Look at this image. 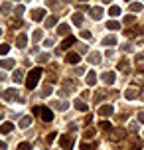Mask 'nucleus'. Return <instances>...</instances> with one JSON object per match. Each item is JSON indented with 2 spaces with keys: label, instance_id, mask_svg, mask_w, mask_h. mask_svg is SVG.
Here are the masks:
<instances>
[{
  "label": "nucleus",
  "instance_id": "nucleus-1",
  "mask_svg": "<svg viewBox=\"0 0 144 150\" xmlns=\"http://www.w3.org/2000/svg\"><path fill=\"white\" fill-rule=\"evenodd\" d=\"M42 73H44V71H42V67H34L30 73H28V79H26V87H28V91L36 89V85H38Z\"/></svg>",
  "mask_w": 144,
  "mask_h": 150
},
{
  "label": "nucleus",
  "instance_id": "nucleus-2",
  "mask_svg": "<svg viewBox=\"0 0 144 150\" xmlns=\"http://www.w3.org/2000/svg\"><path fill=\"white\" fill-rule=\"evenodd\" d=\"M34 115H40L46 122H52L53 120V112L47 109V107H34Z\"/></svg>",
  "mask_w": 144,
  "mask_h": 150
},
{
  "label": "nucleus",
  "instance_id": "nucleus-3",
  "mask_svg": "<svg viewBox=\"0 0 144 150\" xmlns=\"http://www.w3.org/2000/svg\"><path fill=\"white\" fill-rule=\"evenodd\" d=\"M73 142H75V138H71L69 134H63L59 136V146L65 150H71V146H73Z\"/></svg>",
  "mask_w": 144,
  "mask_h": 150
},
{
  "label": "nucleus",
  "instance_id": "nucleus-4",
  "mask_svg": "<svg viewBox=\"0 0 144 150\" xmlns=\"http://www.w3.org/2000/svg\"><path fill=\"white\" fill-rule=\"evenodd\" d=\"M44 16H46V10H44V8H34V10H32V20H34V22H42Z\"/></svg>",
  "mask_w": 144,
  "mask_h": 150
},
{
  "label": "nucleus",
  "instance_id": "nucleus-5",
  "mask_svg": "<svg viewBox=\"0 0 144 150\" xmlns=\"http://www.w3.org/2000/svg\"><path fill=\"white\" fill-rule=\"evenodd\" d=\"M101 79H103L105 85H113L114 79H116V75H114V71H105V73L101 75Z\"/></svg>",
  "mask_w": 144,
  "mask_h": 150
},
{
  "label": "nucleus",
  "instance_id": "nucleus-6",
  "mask_svg": "<svg viewBox=\"0 0 144 150\" xmlns=\"http://www.w3.org/2000/svg\"><path fill=\"white\" fill-rule=\"evenodd\" d=\"M2 97L6 99V101H16V99H18V91L16 89H6L2 93Z\"/></svg>",
  "mask_w": 144,
  "mask_h": 150
},
{
  "label": "nucleus",
  "instance_id": "nucleus-7",
  "mask_svg": "<svg viewBox=\"0 0 144 150\" xmlns=\"http://www.w3.org/2000/svg\"><path fill=\"white\" fill-rule=\"evenodd\" d=\"M73 44H75V38H73V36H67L65 40H63V42H61L59 50H69V47H71Z\"/></svg>",
  "mask_w": 144,
  "mask_h": 150
},
{
  "label": "nucleus",
  "instance_id": "nucleus-8",
  "mask_svg": "<svg viewBox=\"0 0 144 150\" xmlns=\"http://www.w3.org/2000/svg\"><path fill=\"white\" fill-rule=\"evenodd\" d=\"M113 112H114V109L111 105H103L101 109H99V115H101V117H111Z\"/></svg>",
  "mask_w": 144,
  "mask_h": 150
},
{
  "label": "nucleus",
  "instance_id": "nucleus-9",
  "mask_svg": "<svg viewBox=\"0 0 144 150\" xmlns=\"http://www.w3.org/2000/svg\"><path fill=\"white\" fill-rule=\"evenodd\" d=\"M91 18H93V20H101V18H103V8H101V6L91 8Z\"/></svg>",
  "mask_w": 144,
  "mask_h": 150
},
{
  "label": "nucleus",
  "instance_id": "nucleus-10",
  "mask_svg": "<svg viewBox=\"0 0 144 150\" xmlns=\"http://www.w3.org/2000/svg\"><path fill=\"white\" fill-rule=\"evenodd\" d=\"M101 53L99 52H93V53H89V63H93V65H99L101 63Z\"/></svg>",
  "mask_w": 144,
  "mask_h": 150
},
{
  "label": "nucleus",
  "instance_id": "nucleus-11",
  "mask_svg": "<svg viewBox=\"0 0 144 150\" xmlns=\"http://www.w3.org/2000/svg\"><path fill=\"white\" fill-rule=\"evenodd\" d=\"M124 97L128 99V101H132V99L138 97V89H134V87H128V89L124 91Z\"/></svg>",
  "mask_w": 144,
  "mask_h": 150
},
{
  "label": "nucleus",
  "instance_id": "nucleus-12",
  "mask_svg": "<svg viewBox=\"0 0 144 150\" xmlns=\"http://www.w3.org/2000/svg\"><path fill=\"white\" fill-rule=\"evenodd\" d=\"M85 81H87V85H89V87H93V85L97 83V73H95V71H89V73H87V77H85Z\"/></svg>",
  "mask_w": 144,
  "mask_h": 150
},
{
  "label": "nucleus",
  "instance_id": "nucleus-13",
  "mask_svg": "<svg viewBox=\"0 0 144 150\" xmlns=\"http://www.w3.org/2000/svg\"><path fill=\"white\" fill-rule=\"evenodd\" d=\"M26 44H28V36L26 34H20V36L16 38V45L18 47H26Z\"/></svg>",
  "mask_w": 144,
  "mask_h": 150
},
{
  "label": "nucleus",
  "instance_id": "nucleus-14",
  "mask_svg": "<svg viewBox=\"0 0 144 150\" xmlns=\"http://www.w3.org/2000/svg\"><path fill=\"white\" fill-rule=\"evenodd\" d=\"M124 136H126V132H124L122 128H116V130H113L111 138H113V140H121V138H124Z\"/></svg>",
  "mask_w": 144,
  "mask_h": 150
},
{
  "label": "nucleus",
  "instance_id": "nucleus-15",
  "mask_svg": "<svg viewBox=\"0 0 144 150\" xmlns=\"http://www.w3.org/2000/svg\"><path fill=\"white\" fill-rule=\"evenodd\" d=\"M14 65H16L14 59H0V67L2 69H12Z\"/></svg>",
  "mask_w": 144,
  "mask_h": 150
},
{
  "label": "nucleus",
  "instance_id": "nucleus-16",
  "mask_svg": "<svg viewBox=\"0 0 144 150\" xmlns=\"http://www.w3.org/2000/svg\"><path fill=\"white\" fill-rule=\"evenodd\" d=\"M12 128H14V125H12V122H4V125H0V134H8Z\"/></svg>",
  "mask_w": 144,
  "mask_h": 150
},
{
  "label": "nucleus",
  "instance_id": "nucleus-17",
  "mask_svg": "<svg viewBox=\"0 0 144 150\" xmlns=\"http://www.w3.org/2000/svg\"><path fill=\"white\" fill-rule=\"evenodd\" d=\"M71 20H73L75 26H81V24H83V14H81V12H75V14L71 16Z\"/></svg>",
  "mask_w": 144,
  "mask_h": 150
},
{
  "label": "nucleus",
  "instance_id": "nucleus-18",
  "mask_svg": "<svg viewBox=\"0 0 144 150\" xmlns=\"http://www.w3.org/2000/svg\"><path fill=\"white\" fill-rule=\"evenodd\" d=\"M73 107H75L77 111H81V112H85V111H87V105H85V103L81 101V99H75V103H73Z\"/></svg>",
  "mask_w": 144,
  "mask_h": 150
},
{
  "label": "nucleus",
  "instance_id": "nucleus-19",
  "mask_svg": "<svg viewBox=\"0 0 144 150\" xmlns=\"http://www.w3.org/2000/svg\"><path fill=\"white\" fill-rule=\"evenodd\" d=\"M65 61H67V63H79L81 59H79V55H77V53H73V52H71V53H67Z\"/></svg>",
  "mask_w": 144,
  "mask_h": 150
},
{
  "label": "nucleus",
  "instance_id": "nucleus-20",
  "mask_svg": "<svg viewBox=\"0 0 144 150\" xmlns=\"http://www.w3.org/2000/svg\"><path fill=\"white\" fill-rule=\"evenodd\" d=\"M57 34H59V36H65V38H67V36H69V26H67V24H61L59 28H57Z\"/></svg>",
  "mask_w": 144,
  "mask_h": 150
},
{
  "label": "nucleus",
  "instance_id": "nucleus-21",
  "mask_svg": "<svg viewBox=\"0 0 144 150\" xmlns=\"http://www.w3.org/2000/svg\"><path fill=\"white\" fill-rule=\"evenodd\" d=\"M53 107H55L57 111H67V101H55Z\"/></svg>",
  "mask_w": 144,
  "mask_h": 150
},
{
  "label": "nucleus",
  "instance_id": "nucleus-22",
  "mask_svg": "<svg viewBox=\"0 0 144 150\" xmlns=\"http://www.w3.org/2000/svg\"><path fill=\"white\" fill-rule=\"evenodd\" d=\"M109 16H113V18L121 16V8H119V6H111V8H109Z\"/></svg>",
  "mask_w": 144,
  "mask_h": 150
},
{
  "label": "nucleus",
  "instance_id": "nucleus-23",
  "mask_svg": "<svg viewBox=\"0 0 144 150\" xmlns=\"http://www.w3.org/2000/svg\"><path fill=\"white\" fill-rule=\"evenodd\" d=\"M32 125V117H22V120H20V127L22 128H28Z\"/></svg>",
  "mask_w": 144,
  "mask_h": 150
},
{
  "label": "nucleus",
  "instance_id": "nucleus-24",
  "mask_svg": "<svg viewBox=\"0 0 144 150\" xmlns=\"http://www.w3.org/2000/svg\"><path fill=\"white\" fill-rule=\"evenodd\" d=\"M103 44H105V45H114V44H116V38H114V36H107L105 40H103Z\"/></svg>",
  "mask_w": 144,
  "mask_h": 150
},
{
  "label": "nucleus",
  "instance_id": "nucleus-25",
  "mask_svg": "<svg viewBox=\"0 0 144 150\" xmlns=\"http://www.w3.org/2000/svg\"><path fill=\"white\" fill-rule=\"evenodd\" d=\"M116 69H121V71H128V61H126V59L119 61V65H116Z\"/></svg>",
  "mask_w": 144,
  "mask_h": 150
},
{
  "label": "nucleus",
  "instance_id": "nucleus-26",
  "mask_svg": "<svg viewBox=\"0 0 144 150\" xmlns=\"http://www.w3.org/2000/svg\"><path fill=\"white\" fill-rule=\"evenodd\" d=\"M55 22H57V18H55V16H49L44 26H46V28H52V26H55Z\"/></svg>",
  "mask_w": 144,
  "mask_h": 150
},
{
  "label": "nucleus",
  "instance_id": "nucleus-27",
  "mask_svg": "<svg viewBox=\"0 0 144 150\" xmlns=\"http://www.w3.org/2000/svg\"><path fill=\"white\" fill-rule=\"evenodd\" d=\"M22 75H24V71H22V69H16V71H14V81H16V83H20V81L24 79Z\"/></svg>",
  "mask_w": 144,
  "mask_h": 150
},
{
  "label": "nucleus",
  "instance_id": "nucleus-28",
  "mask_svg": "<svg viewBox=\"0 0 144 150\" xmlns=\"http://www.w3.org/2000/svg\"><path fill=\"white\" fill-rule=\"evenodd\" d=\"M40 95H42V97H49V95H52V87H49V85H44V89H42Z\"/></svg>",
  "mask_w": 144,
  "mask_h": 150
},
{
  "label": "nucleus",
  "instance_id": "nucleus-29",
  "mask_svg": "<svg viewBox=\"0 0 144 150\" xmlns=\"http://www.w3.org/2000/svg\"><path fill=\"white\" fill-rule=\"evenodd\" d=\"M95 148H97V144H95V142H91V144L83 142V144H81V150H95Z\"/></svg>",
  "mask_w": 144,
  "mask_h": 150
},
{
  "label": "nucleus",
  "instance_id": "nucleus-30",
  "mask_svg": "<svg viewBox=\"0 0 144 150\" xmlns=\"http://www.w3.org/2000/svg\"><path fill=\"white\" fill-rule=\"evenodd\" d=\"M83 136L85 138H93V136H95V128H85V132H83Z\"/></svg>",
  "mask_w": 144,
  "mask_h": 150
},
{
  "label": "nucleus",
  "instance_id": "nucleus-31",
  "mask_svg": "<svg viewBox=\"0 0 144 150\" xmlns=\"http://www.w3.org/2000/svg\"><path fill=\"white\" fill-rule=\"evenodd\" d=\"M130 10H132V12H140V10H142V4H140V2H132V4H130Z\"/></svg>",
  "mask_w": 144,
  "mask_h": 150
},
{
  "label": "nucleus",
  "instance_id": "nucleus-32",
  "mask_svg": "<svg viewBox=\"0 0 144 150\" xmlns=\"http://www.w3.org/2000/svg\"><path fill=\"white\" fill-rule=\"evenodd\" d=\"M107 28H109V30H119L121 26H119V22H114V20H111V22H107Z\"/></svg>",
  "mask_w": 144,
  "mask_h": 150
},
{
  "label": "nucleus",
  "instance_id": "nucleus-33",
  "mask_svg": "<svg viewBox=\"0 0 144 150\" xmlns=\"http://www.w3.org/2000/svg\"><path fill=\"white\" fill-rule=\"evenodd\" d=\"M8 52H10V45L8 44H0V55H6Z\"/></svg>",
  "mask_w": 144,
  "mask_h": 150
},
{
  "label": "nucleus",
  "instance_id": "nucleus-34",
  "mask_svg": "<svg viewBox=\"0 0 144 150\" xmlns=\"http://www.w3.org/2000/svg\"><path fill=\"white\" fill-rule=\"evenodd\" d=\"M42 36H44V32H42V30H36L32 38H34V42H40V40H42Z\"/></svg>",
  "mask_w": 144,
  "mask_h": 150
},
{
  "label": "nucleus",
  "instance_id": "nucleus-35",
  "mask_svg": "<svg viewBox=\"0 0 144 150\" xmlns=\"http://www.w3.org/2000/svg\"><path fill=\"white\" fill-rule=\"evenodd\" d=\"M18 150H32V146H30V142H20L18 144Z\"/></svg>",
  "mask_w": 144,
  "mask_h": 150
},
{
  "label": "nucleus",
  "instance_id": "nucleus-36",
  "mask_svg": "<svg viewBox=\"0 0 144 150\" xmlns=\"http://www.w3.org/2000/svg\"><path fill=\"white\" fill-rule=\"evenodd\" d=\"M0 10H2V14H8V12H10V4H8V2H4V4L0 6Z\"/></svg>",
  "mask_w": 144,
  "mask_h": 150
},
{
  "label": "nucleus",
  "instance_id": "nucleus-37",
  "mask_svg": "<svg viewBox=\"0 0 144 150\" xmlns=\"http://www.w3.org/2000/svg\"><path fill=\"white\" fill-rule=\"evenodd\" d=\"M134 20H136L134 16H124V20H122V22H124V24H134Z\"/></svg>",
  "mask_w": 144,
  "mask_h": 150
},
{
  "label": "nucleus",
  "instance_id": "nucleus-38",
  "mask_svg": "<svg viewBox=\"0 0 144 150\" xmlns=\"http://www.w3.org/2000/svg\"><path fill=\"white\" fill-rule=\"evenodd\" d=\"M101 128H103V130H111V122H109V120H103V122H101Z\"/></svg>",
  "mask_w": 144,
  "mask_h": 150
},
{
  "label": "nucleus",
  "instance_id": "nucleus-39",
  "mask_svg": "<svg viewBox=\"0 0 144 150\" xmlns=\"http://www.w3.org/2000/svg\"><path fill=\"white\" fill-rule=\"evenodd\" d=\"M81 38H83V40H91V32L83 30V32H81Z\"/></svg>",
  "mask_w": 144,
  "mask_h": 150
},
{
  "label": "nucleus",
  "instance_id": "nucleus-40",
  "mask_svg": "<svg viewBox=\"0 0 144 150\" xmlns=\"http://www.w3.org/2000/svg\"><path fill=\"white\" fill-rule=\"evenodd\" d=\"M132 148L140 150V148H142V142H140V140H132Z\"/></svg>",
  "mask_w": 144,
  "mask_h": 150
},
{
  "label": "nucleus",
  "instance_id": "nucleus-41",
  "mask_svg": "<svg viewBox=\"0 0 144 150\" xmlns=\"http://www.w3.org/2000/svg\"><path fill=\"white\" fill-rule=\"evenodd\" d=\"M14 14H16V16H22V14H24V6H18V8L14 10Z\"/></svg>",
  "mask_w": 144,
  "mask_h": 150
},
{
  "label": "nucleus",
  "instance_id": "nucleus-42",
  "mask_svg": "<svg viewBox=\"0 0 144 150\" xmlns=\"http://www.w3.org/2000/svg\"><path fill=\"white\" fill-rule=\"evenodd\" d=\"M85 122L91 125V122H93V115H87V117H85Z\"/></svg>",
  "mask_w": 144,
  "mask_h": 150
},
{
  "label": "nucleus",
  "instance_id": "nucleus-43",
  "mask_svg": "<svg viewBox=\"0 0 144 150\" xmlns=\"http://www.w3.org/2000/svg\"><path fill=\"white\" fill-rule=\"evenodd\" d=\"M44 45H46V47H52L53 42H52V40H46V42H44Z\"/></svg>",
  "mask_w": 144,
  "mask_h": 150
},
{
  "label": "nucleus",
  "instance_id": "nucleus-44",
  "mask_svg": "<svg viewBox=\"0 0 144 150\" xmlns=\"http://www.w3.org/2000/svg\"><path fill=\"white\" fill-rule=\"evenodd\" d=\"M122 50H124V52H132V45L126 44V45H122Z\"/></svg>",
  "mask_w": 144,
  "mask_h": 150
},
{
  "label": "nucleus",
  "instance_id": "nucleus-45",
  "mask_svg": "<svg viewBox=\"0 0 144 150\" xmlns=\"http://www.w3.org/2000/svg\"><path fill=\"white\" fill-rule=\"evenodd\" d=\"M138 120H140V122H144V111L138 112Z\"/></svg>",
  "mask_w": 144,
  "mask_h": 150
},
{
  "label": "nucleus",
  "instance_id": "nucleus-46",
  "mask_svg": "<svg viewBox=\"0 0 144 150\" xmlns=\"http://www.w3.org/2000/svg\"><path fill=\"white\" fill-rule=\"evenodd\" d=\"M4 79H6V75H4L2 71H0V81H4Z\"/></svg>",
  "mask_w": 144,
  "mask_h": 150
},
{
  "label": "nucleus",
  "instance_id": "nucleus-47",
  "mask_svg": "<svg viewBox=\"0 0 144 150\" xmlns=\"http://www.w3.org/2000/svg\"><path fill=\"white\" fill-rule=\"evenodd\" d=\"M0 150H6V144L4 142H0Z\"/></svg>",
  "mask_w": 144,
  "mask_h": 150
},
{
  "label": "nucleus",
  "instance_id": "nucleus-48",
  "mask_svg": "<svg viewBox=\"0 0 144 150\" xmlns=\"http://www.w3.org/2000/svg\"><path fill=\"white\" fill-rule=\"evenodd\" d=\"M47 4H55V0H47Z\"/></svg>",
  "mask_w": 144,
  "mask_h": 150
},
{
  "label": "nucleus",
  "instance_id": "nucleus-49",
  "mask_svg": "<svg viewBox=\"0 0 144 150\" xmlns=\"http://www.w3.org/2000/svg\"><path fill=\"white\" fill-rule=\"evenodd\" d=\"M0 119H2V112H0Z\"/></svg>",
  "mask_w": 144,
  "mask_h": 150
},
{
  "label": "nucleus",
  "instance_id": "nucleus-50",
  "mask_svg": "<svg viewBox=\"0 0 144 150\" xmlns=\"http://www.w3.org/2000/svg\"><path fill=\"white\" fill-rule=\"evenodd\" d=\"M126 2H132V0H126Z\"/></svg>",
  "mask_w": 144,
  "mask_h": 150
},
{
  "label": "nucleus",
  "instance_id": "nucleus-51",
  "mask_svg": "<svg viewBox=\"0 0 144 150\" xmlns=\"http://www.w3.org/2000/svg\"><path fill=\"white\" fill-rule=\"evenodd\" d=\"M0 36H2V30H0Z\"/></svg>",
  "mask_w": 144,
  "mask_h": 150
},
{
  "label": "nucleus",
  "instance_id": "nucleus-52",
  "mask_svg": "<svg viewBox=\"0 0 144 150\" xmlns=\"http://www.w3.org/2000/svg\"><path fill=\"white\" fill-rule=\"evenodd\" d=\"M14 2H20V0H14Z\"/></svg>",
  "mask_w": 144,
  "mask_h": 150
},
{
  "label": "nucleus",
  "instance_id": "nucleus-53",
  "mask_svg": "<svg viewBox=\"0 0 144 150\" xmlns=\"http://www.w3.org/2000/svg\"><path fill=\"white\" fill-rule=\"evenodd\" d=\"M65 2H69V0H65Z\"/></svg>",
  "mask_w": 144,
  "mask_h": 150
},
{
  "label": "nucleus",
  "instance_id": "nucleus-54",
  "mask_svg": "<svg viewBox=\"0 0 144 150\" xmlns=\"http://www.w3.org/2000/svg\"><path fill=\"white\" fill-rule=\"evenodd\" d=\"M81 2H85V0H81Z\"/></svg>",
  "mask_w": 144,
  "mask_h": 150
}]
</instances>
